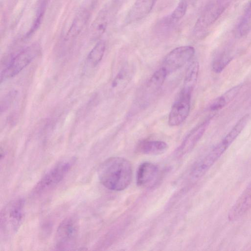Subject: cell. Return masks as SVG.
I'll return each mask as SVG.
<instances>
[{
    "instance_id": "obj_11",
    "label": "cell",
    "mask_w": 251,
    "mask_h": 251,
    "mask_svg": "<svg viewBox=\"0 0 251 251\" xmlns=\"http://www.w3.org/2000/svg\"><path fill=\"white\" fill-rule=\"evenodd\" d=\"M158 174V168L155 164L147 162L142 163L137 172V185L142 187L151 186L156 180Z\"/></svg>"
},
{
    "instance_id": "obj_22",
    "label": "cell",
    "mask_w": 251,
    "mask_h": 251,
    "mask_svg": "<svg viewBox=\"0 0 251 251\" xmlns=\"http://www.w3.org/2000/svg\"><path fill=\"white\" fill-rule=\"evenodd\" d=\"M232 57L228 54L224 53L215 58L212 64L213 71L216 73H221L231 61Z\"/></svg>"
},
{
    "instance_id": "obj_15",
    "label": "cell",
    "mask_w": 251,
    "mask_h": 251,
    "mask_svg": "<svg viewBox=\"0 0 251 251\" xmlns=\"http://www.w3.org/2000/svg\"><path fill=\"white\" fill-rule=\"evenodd\" d=\"M199 72V64L194 61L189 66L184 77L181 92L192 95L196 84Z\"/></svg>"
},
{
    "instance_id": "obj_19",
    "label": "cell",
    "mask_w": 251,
    "mask_h": 251,
    "mask_svg": "<svg viewBox=\"0 0 251 251\" xmlns=\"http://www.w3.org/2000/svg\"><path fill=\"white\" fill-rule=\"evenodd\" d=\"M251 29V0L245 10L237 29L236 35L241 37L246 35Z\"/></svg>"
},
{
    "instance_id": "obj_13",
    "label": "cell",
    "mask_w": 251,
    "mask_h": 251,
    "mask_svg": "<svg viewBox=\"0 0 251 251\" xmlns=\"http://www.w3.org/2000/svg\"><path fill=\"white\" fill-rule=\"evenodd\" d=\"M111 6L108 5L103 8L94 21L91 28V33L93 38L97 39L100 37L105 32L111 14Z\"/></svg>"
},
{
    "instance_id": "obj_14",
    "label": "cell",
    "mask_w": 251,
    "mask_h": 251,
    "mask_svg": "<svg viewBox=\"0 0 251 251\" xmlns=\"http://www.w3.org/2000/svg\"><path fill=\"white\" fill-rule=\"evenodd\" d=\"M168 144L162 141L144 140L137 146V151L144 154L156 155L161 154L167 151Z\"/></svg>"
},
{
    "instance_id": "obj_9",
    "label": "cell",
    "mask_w": 251,
    "mask_h": 251,
    "mask_svg": "<svg viewBox=\"0 0 251 251\" xmlns=\"http://www.w3.org/2000/svg\"><path fill=\"white\" fill-rule=\"evenodd\" d=\"M191 97V95L180 92L169 114L168 124L170 126H178L187 118L190 110Z\"/></svg>"
},
{
    "instance_id": "obj_16",
    "label": "cell",
    "mask_w": 251,
    "mask_h": 251,
    "mask_svg": "<svg viewBox=\"0 0 251 251\" xmlns=\"http://www.w3.org/2000/svg\"><path fill=\"white\" fill-rule=\"evenodd\" d=\"M242 84H238L228 90L223 95L214 100L209 106L211 111H217L225 107L233 100L240 91Z\"/></svg>"
},
{
    "instance_id": "obj_27",
    "label": "cell",
    "mask_w": 251,
    "mask_h": 251,
    "mask_svg": "<svg viewBox=\"0 0 251 251\" xmlns=\"http://www.w3.org/2000/svg\"><path fill=\"white\" fill-rule=\"evenodd\" d=\"M196 0H187V2H188V3L189 2H190V1H191V2H193V1H196Z\"/></svg>"
},
{
    "instance_id": "obj_2",
    "label": "cell",
    "mask_w": 251,
    "mask_h": 251,
    "mask_svg": "<svg viewBox=\"0 0 251 251\" xmlns=\"http://www.w3.org/2000/svg\"><path fill=\"white\" fill-rule=\"evenodd\" d=\"M25 200L18 198L9 201L0 212L1 234L10 236L19 229L25 215Z\"/></svg>"
},
{
    "instance_id": "obj_7",
    "label": "cell",
    "mask_w": 251,
    "mask_h": 251,
    "mask_svg": "<svg viewBox=\"0 0 251 251\" xmlns=\"http://www.w3.org/2000/svg\"><path fill=\"white\" fill-rule=\"evenodd\" d=\"M195 52V49L190 46L177 47L167 54L162 67L168 74L175 72L191 60Z\"/></svg>"
},
{
    "instance_id": "obj_1",
    "label": "cell",
    "mask_w": 251,
    "mask_h": 251,
    "mask_svg": "<svg viewBox=\"0 0 251 251\" xmlns=\"http://www.w3.org/2000/svg\"><path fill=\"white\" fill-rule=\"evenodd\" d=\"M132 169L128 160L121 157H111L105 160L98 169L100 183L107 189L122 191L130 184Z\"/></svg>"
},
{
    "instance_id": "obj_6",
    "label": "cell",
    "mask_w": 251,
    "mask_h": 251,
    "mask_svg": "<svg viewBox=\"0 0 251 251\" xmlns=\"http://www.w3.org/2000/svg\"><path fill=\"white\" fill-rule=\"evenodd\" d=\"M229 146L230 145L223 139L204 157L196 163L191 172V177L198 179L202 176Z\"/></svg>"
},
{
    "instance_id": "obj_21",
    "label": "cell",
    "mask_w": 251,
    "mask_h": 251,
    "mask_svg": "<svg viewBox=\"0 0 251 251\" xmlns=\"http://www.w3.org/2000/svg\"><path fill=\"white\" fill-rule=\"evenodd\" d=\"M251 116L249 114L243 116L239 120L231 130L226 135L225 137L230 142L232 143L246 126Z\"/></svg>"
},
{
    "instance_id": "obj_25",
    "label": "cell",
    "mask_w": 251,
    "mask_h": 251,
    "mask_svg": "<svg viewBox=\"0 0 251 251\" xmlns=\"http://www.w3.org/2000/svg\"><path fill=\"white\" fill-rule=\"evenodd\" d=\"M188 3L187 0H181L177 6L170 15V17L176 23L185 14Z\"/></svg>"
},
{
    "instance_id": "obj_5",
    "label": "cell",
    "mask_w": 251,
    "mask_h": 251,
    "mask_svg": "<svg viewBox=\"0 0 251 251\" xmlns=\"http://www.w3.org/2000/svg\"><path fill=\"white\" fill-rule=\"evenodd\" d=\"M78 234V225L74 217L64 219L59 225L56 231L54 247L57 250H68L73 248Z\"/></svg>"
},
{
    "instance_id": "obj_3",
    "label": "cell",
    "mask_w": 251,
    "mask_h": 251,
    "mask_svg": "<svg viewBox=\"0 0 251 251\" xmlns=\"http://www.w3.org/2000/svg\"><path fill=\"white\" fill-rule=\"evenodd\" d=\"M75 161L74 158L66 159L53 166L37 183L33 189V194H42L58 185L72 168Z\"/></svg>"
},
{
    "instance_id": "obj_20",
    "label": "cell",
    "mask_w": 251,
    "mask_h": 251,
    "mask_svg": "<svg viewBox=\"0 0 251 251\" xmlns=\"http://www.w3.org/2000/svg\"><path fill=\"white\" fill-rule=\"evenodd\" d=\"M105 50V43L100 41L97 43L89 53L87 61L93 67L97 66L102 58Z\"/></svg>"
},
{
    "instance_id": "obj_10",
    "label": "cell",
    "mask_w": 251,
    "mask_h": 251,
    "mask_svg": "<svg viewBox=\"0 0 251 251\" xmlns=\"http://www.w3.org/2000/svg\"><path fill=\"white\" fill-rule=\"evenodd\" d=\"M210 119H207L194 128L186 136L180 145L176 149V155L181 157L191 151L204 133Z\"/></svg>"
},
{
    "instance_id": "obj_24",
    "label": "cell",
    "mask_w": 251,
    "mask_h": 251,
    "mask_svg": "<svg viewBox=\"0 0 251 251\" xmlns=\"http://www.w3.org/2000/svg\"><path fill=\"white\" fill-rule=\"evenodd\" d=\"M46 7V2L43 0L40 4L36 16V18L33 23L32 26L26 36H31L38 28L42 20Z\"/></svg>"
},
{
    "instance_id": "obj_4",
    "label": "cell",
    "mask_w": 251,
    "mask_h": 251,
    "mask_svg": "<svg viewBox=\"0 0 251 251\" xmlns=\"http://www.w3.org/2000/svg\"><path fill=\"white\" fill-rule=\"evenodd\" d=\"M40 51V46L35 44L22 50L10 60L6 67L1 71V81L19 74L39 54Z\"/></svg>"
},
{
    "instance_id": "obj_18",
    "label": "cell",
    "mask_w": 251,
    "mask_h": 251,
    "mask_svg": "<svg viewBox=\"0 0 251 251\" xmlns=\"http://www.w3.org/2000/svg\"><path fill=\"white\" fill-rule=\"evenodd\" d=\"M168 75L166 70L162 67L156 71L148 82V90L154 92L158 90L163 84Z\"/></svg>"
},
{
    "instance_id": "obj_26",
    "label": "cell",
    "mask_w": 251,
    "mask_h": 251,
    "mask_svg": "<svg viewBox=\"0 0 251 251\" xmlns=\"http://www.w3.org/2000/svg\"><path fill=\"white\" fill-rule=\"evenodd\" d=\"M17 92L16 91H12L9 92L1 100L0 103V111H5L9 106L12 100L15 97Z\"/></svg>"
},
{
    "instance_id": "obj_8",
    "label": "cell",
    "mask_w": 251,
    "mask_h": 251,
    "mask_svg": "<svg viewBox=\"0 0 251 251\" xmlns=\"http://www.w3.org/2000/svg\"><path fill=\"white\" fill-rule=\"evenodd\" d=\"M226 0H217L209 4L197 20L194 27V31L199 34L210 26L218 19L226 8Z\"/></svg>"
},
{
    "instance_id": "obj_17",
    "label": "cell",
    "mask_w": 251,
    "mask_h": 251,
    "mask_svg": "<svg viewBox=\"0 0 251 251\" xmlns=\"http://www.w3.org/2000/svg\"><path fill=\"white\" fill-rule=\"evenodd\" d=\"M89 17V13L87 10H83L78 13L68 30L67 37L74 38L77 37L85 27Z\"/></svg>"
},
{
    "instance_id": "obj_23",
    "label": "cell",
    "mask_w": 251,
    "mask_h": 251,
    "mask_svg": "<svg viewBox=\"0 0 251 251\" xmlns=\"http://www.w3.org/2000/svg\"><path fill=\"white\" fill-rule=\"evenodd\" d=\"M130 77V73L127 68H123L120 70L114 78L112 83L113 88H123L127 83Z\"/></svg>"
},
{
    "instance_id": "obj_12",
    "label": "cell",
    "mask_w": 251,
    "mask_h": 251,
    "mask_svg": "<svg viewBox=\"0 0 251 251\" xmlns=\"http://www.w3.org/2000/svg\"><path fill=\"white\" fill-rule=\"evenodd\" d=\"M155 0H136L127 13L125 23L130 24L145 18L152 10Z\"/></svg>"
}]
</instances>
